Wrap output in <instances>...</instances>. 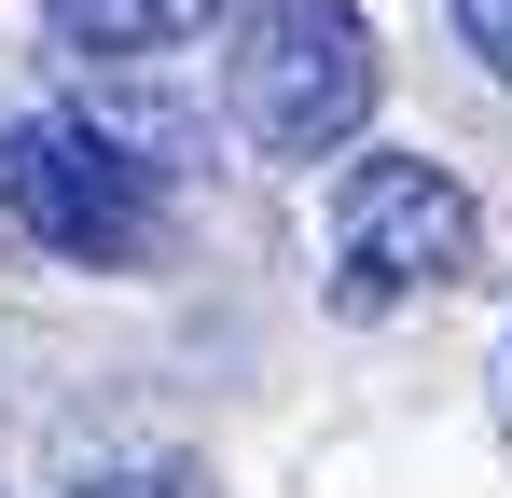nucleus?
<instances>
[{"mask_svg":"<svg viewBox=\"0 0 512 498\" xmlns=\"http://www.w3.org/2000/svg\"><path fill=\"white\" fill-rule=\"evenodd\" d=\"M374 28H360V0H236V56H222V97H236V125H250L277 166H319L346 153L360 125H374Z\"/></svg>","mask_w":512,"mask_h":498,"instance_id":"nucleus-1","label":"nucleus"},{"mask_svg":"<svg viewBox=\"0 0 512 498\" xmlns=\"http://www.w3.org/2000/svg\"><path fill=\"white\" fill-rule=\"evenodd\" d=\"M0 208L56 263H139L167 222V166L153 139H125L97 111H28V125H0Z\"/></svg>","mask_w":512,"mask_h":498,"instance_id":"nucleus-2","label":"nucleus"},{"mask_svg":"<svg viewBox=\"0 0 512 498\" xmlns=\"http://www.w3.org/2000/svg\"><path fill=\"white\" fill-rule=\"evenodd\" d=\"M471 249H485V208H471V180L429 153H360L333 194V305L346 319H388V305H416L443 277H471Z\"/></svg>","mask_w":512,"mask_h":498,"instance_id":"nucleus-3","label":"nucleus"},{"mask_svg":"<svg viewBox=\"0 0 512 498\" xmlns=\"http://www.w3.org/2000/svg\"><path fill=\"white\" fill-rule=\"evenodd\" d=\"M42 28L70 42V56H111V70H139V56H167L208 28V0H42Z\"/></svg>","mask_w":512,"mask_h":498,"instance_id":"nucleus-4","label":"nucleus"},{"mask_svg":"<svg viewBox=\"0 0 512 498\" xmlns=\"http://www.w3.org/2000/svg\"><path fill=\"white\" fill-rule=\"evenodd\" d=\"M457 42H471V56L512 83V0H457Z\"/></svg>","mask_w":512,"mask_h":498,"instance_id":"nucleus-5","label":"nucleus"},{"mask_svg":"<svg viewBox=\"0 0 512 498\" xmlns=\"http://www.w3.org/2000/svg\"><path fill=\"white\" fill-rule=\"evenodd\" d=\"M70 498H194L180 471H97V485H70Z\"/></svg>","mask_w":512,"mask_h":498,"instance_id":"nucleus-6","label":"nucleus"}]
</instances>
